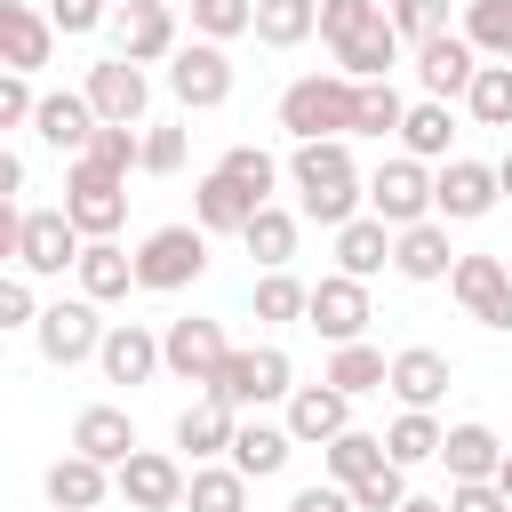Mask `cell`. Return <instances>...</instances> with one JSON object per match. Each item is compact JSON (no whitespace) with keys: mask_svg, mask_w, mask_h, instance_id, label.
I'll list each match as a JSON object with an SVG mask.
<instances>
[{"mask_svg":"<svg viewBox=\"0 0 512 512\" xmlns=\"http://www.w3.org/2000/svg\"><path fill=\"white\" fill-rule=\"evenodd\" d=\"M288 184H296V208H304L312 224H328V232H344V224L360 216V200H368V184H360L344 136H328V144H296V152H288Z\"/></svg>","mask_w":512,"mask_h":512,"instance_id":"1","label":"cell"},{"mask_svg":"<svg viewBox=\"0 0 512 512\" xmlns=\"http://www.w3.org/2000/svg\"><path fill=\"white\" fill-rule=\"evenodd\" d=\"M352 96H360V80H344V72H304V80L280 88V128H288L296 144L352 136Z\"/></svg>","mask_w":512,"mask_h":512,"instance_id":"2","label":"cell"},{"mask_svg":"<svg viewBox=\"0 0 512 512\" xmlns=\"http://www.w3.org/2000/svg\"><path fill=\"white\" fill-rule=\"evenodd\" d=\"M200 272H208V232H200V224H160V232H144V248H136V288L176 296V288H192Z\"/></svg>","mask_w":512,"mask_h":512,"instance_id":"3","label":"cell"},{"mask_svg":"<svg viewBox=\"0 0 512 512\" xmlns=\"http://www.w3.org/2000/svg\"><path fill=\"white\" fill-rule=\"evenodd\" d=\"M288 392H296V368H288L280 344L232 352V360L216 368V384H208V400H224V408H264V400H288Z\"/></svg>","mask_w":512,"mask_h":512,"instance_id":"4","label":"cell"},{"mask_svg":"<svg viewBox=\"0 0 512 512\" xmlns=\"http://www.w3.org/2000/svg\"><path fill=\"white\" fill-rule=\"evenodd\" d=\"M64 216L80 224V240H112L128 224V176H104L96 160L64 168Z\"/></svg>","mask_w":512,"mask_h":512,"instance_id":"5","label":"cell"},{"mask_svg":"<svg viewBox=\"0 0 512 512\" xmlns=\"http://www.w3.org/2000/svg\"><path fill=\"white\" fill-rule=\"evenodd\" d=\"M368 216L376 224H392V232H408V224H432V168L424 160H384L376 176H368Z\"/></svg>","mask_w":512,"mask_h":512,"instance_id":"6","label":"cell"},{"mask_svg":"<svg viewBox=\"0 0 512 512\" xmlns=\"http://www.w3.org/2000/svg\"><path fill=\"white\" fill-rule=\"evenodd\" d=\"M80 256H88V240H80V224H72L64 208H24V224H16V272L56 280V272L80 264Z\"/></svg>","mask_w":512,"mask_h":512,"instance_id":"7","label":"cell"},{"mask_svg":"<svg viewBox=\"0 0 512 512\" xmlns=\"http://www.w3.org/2000/svg\"><path fill=\"white\" fill-rule=\"evenodd\" d=\"M32 336H40V360H48V368H72V360H96L112 328L96 320V304H88V296H64V304H48V312H40V328H32Z\"/></svg>","mask_w":512,"mask_h":512,"instance_id":"8","label":"cell"},{"mask_svg":"<svg viewBox=\"0 0 512 512\" xmlns=\"http://www.w3.org/2000/svg\"><path fill=\"white\" fill-rule=\"evenodd\" d=\"M184 40H176V8L168 0H120L112 8V56H128V64H160V56H176Z\"/></svg>","mask_w":512,"mask_h":512,"instance_id":"9","label":"cell"},{"mask_svg":"<svg viewBox=\"0 0 512 512\" xmlns=\"http://www.w3.org/2000/svg\"><path fill=\"white\" fill-rule=\"evenodd\" d=\"M168 96H176L184 112H216V104L232 96V56H224L216 40L176 48V56H168Z\"/></svg>","mask_w":512,"mask_h":512,"instance_id":"10","label":"cell"},{"mask_svg":"<svg viewBox=\"0 0 512 512\" xmlns=\"http://www.w3.org/2000/svg\"><path fill=\"white\" fill-rule=\"evenodd\" d=\"M304 320L328 336V344H368V280H352V272H328V280H312V304H304Z\"/></svg>","mask_w":512,"mask_h":512,"instance_id":"11","label":"cell"},{"mask_svg":"<svg viewBox=\"0 0 512 512\" xmlns=\"http://www.w3.org/2000/svg\"><path fill=\"white\" fill-rule=\"evenodd\" d=\"M112 488L128 496V512H176L184 488H192V472H184L168 448H136V456L112 472Z\"/></svg>","mask_w":512,"mask_h":512,"instance_id":"12","label":"cell"},{"mask_svg":"<svg viewBox=\"0 0 512 512\" xmlns=\"http://www.w3.org/2000/svg\"><path fill=\"white\" fill-rule=\"evenodd\" d=\"M88 104H96V120L104 128H136L144 120V104H152V80H144V64H128V56H104V64H88Z\"/></svg>","mask_w":512,"mask_h":512,"instance_id":"13","label":"cell"},{"mask_svg":"<svg viewBox=\"0 0 512 512\" xmlns=\"http://www.w3.org/2000/svg\"><path fill=\"white\" fill-rule=\"evenodd\" d=\"M496 200H504L496 160H448V168L432 176V216H440V224H472V216H488Z\"/></svg>","mask_w":512,"mask_h":512,"instance_id":"14","label":"cell"},{"mask_svg":"<svg viewBox=\"0 0 512 512\" xmlns=\"http://www.w3.org/2000/svg\"><path fill=\"white\" fill-rule=\"evenodd\" d=\"M160 352H168V376H184V384H200V392H208V384H216V368L232 360L224 328H216V320H200V312H192V320H168Z\"/></svg>","mask_w":512,"mask_h":512,"instance_id":"15","label":"cell"},{"mask_svg":"<svg viewBox=\"0 0 512 512\" xmlns=\"http://www.w3.org/2000/svg\"><path fill=\"white\" fill-rule=\"evenodd\" d=\"M448 288H456V304L480 328H512V272H504V256H456Z\"/></svg>","mask_w":512,"mask_h":512,"instance_id":"16","label":"cell"},{"mask_svg":"<svg viewBox=\"0 0 512 512\" xmlns=\"http://www.w3.org/2000/svg\"><path fill=\"white\" fill-rule=\"evenodd\" d=\"M96 128H104V120H96L88 88H48V96H40V112H32V136H40V144H56L64 160H80Z\"/></svg>","mask_w":512,"mask_h":512,"instance_id":"17","label":"cell"},{"mask_svg":"<svg viewBox=\"0 0 512 512\" xmlns=\"http://www.w3.org/2000/svg\"><path fill=\"white\" fill-rule=\"evenodd\" d=\"M0 56H8V72H40V64L56 56V24H48V8H32V0H0Z\"/></svg>","mask_w":512,"mask_h":512,"instance_id":"18","label":"cell"},{"mask_svg":"<svg viewBox=\"0 0 512 512\" xmlns=\"http://www.w3.org/2000/svg\"><path fill=\"white\" fill-rule=\"evenodd\" d=\"M416 80H424V96H464L472 80H480V48L464 40V32H440V40H424L416 48Z\"/></svg>","mask_w":512,"mask_h":512,"instance_id":"19","label":"cell"},{"mask_svg":"<svg viewBox=\"0 0 512 512\" xmlns=\"http://www.w3.org/2000/svg\"><path fill=\"white\" fill-rule=\"evenodd\" d=\"M448 384H456V368H448V352H432V344H408V352H392V400L400 408H440L448 400Z\"/></svg>","mask_w":512,"mask_h":512,"instance_id":"20","label":"cell"},{"mask_svg":"<svg viewBox=\"0 0 512 512\" xmlns=\"http://www.w3.org/2000/svg\"><path fill=\"white\" fill-rule=\"evenodd\" d=\"M288 432H296V448H304V440L328 448V440L352 432V400H344L336 384H296V392H288Z\"/></svg>","mask_w":512,"mask_h":512,"instance_id":"21","label":"cell"},{"mask_svg":"<svg viewBox=\"0 0 512 512\" xmlns=\"http://www.w3.org/2000/svg\"><path fill=\"white\" fill-rule=\"evenodd\" d=\"M72 456H96V464L120 472V464L136 456V416H128V408H104V400L80 408V416H72Z\"/></svg>","mask_w":512,"mask_h":512,"instance_id":"22","label":"cell"},{"mask_svg":"<svg viewBox=\"0 0 512 512\" xmlns=\"http://www.w3.org/2000/svg\"><path fill=\"white\" fill-rule=\"evenodd\" d=\"M392 64H400V24H392V8H384L376 24H360L352 40H336V72H344V80H392Z\"/></svg>","mask_w":512,"mask_h":512,"instance_id":"23","label":"cell"},{"mask_svg":"<svg viewBox=\"0 0 512 512\" xmlns=\"http://www.w3.org/2000/svg\"><path fill=\"white\" fill-rule=\"evenodd\" d=\"M256 208H264V200H248L224 168H208V176L192 184V224H200L208 240H216V232H248V224H256Z\"/></svg>","mask_w":512,"mask_h":512,"instance_id":"24","label":"cell"},{"mask_svg":"<svg viewBox=\"0 0 512 512\" xmlns=\"http://www.w3.org/2000/svg\"><path fill=\"white\" fill-rule=\"evenodd\" d=\"M96 368H104V384H144V376H160V368H168V352H160V336H152V328L120 320V328L104 336Z\"/></svg>","mask_w":512,"mask_h":512,"instance_id":"25","label":"cell"},{"mask_svg":"<svg viewBox=\"0 0 512 512\" xmlns=\"http://www.w3.org/2000/svg\"><path fill=\"white\" fill-rule=\"evenodd\" d=\"M232 432H240V408H224V400H192L184 416H176V448L192 456V464H216V456H232Z\"/></svg>","mask_w":512,"mask_h":512,"instance_id":"26","label":"cell"},{"mask_svg":"<svg viewBox=\"0 0 512 512\" xmlns=\"http://www.w3.org/2000/svg\"><path fill=\"white\" fill-rule=\"evenodd\" d=\"M440 464H448V488L496 480V472H504V440H496L488 424H448V448H440Z\"/></svg>","mask_w":512,"mask_h":512,"instance_id":"27","label":"cell"},{"mask_svg":"<svg viewBox=\"0 0 512 512\" xmlns=\"http://www.w3.org/2000/svg\"><path fill=\"white\" fill-rule=\"evenodd\" d=\"M104 496H120L112 488V464H96V456H56L48 464V504L56 512H96Z\"/></svg>","mask_w":512,"mask_h":512,"instance_id":"28","label":"cell"},{"mask_svg":"<svg viewBox=\"0 0 512 512\" xmlns=\"http://www.w3.org/2000/svg\"><path fill=\"white\" fill-rule=\"evenodd\" d=\"M392 272H400V280H448V272H456L448 224H440V216H432V224H408V232L392 240Z\"/></svg>","mask_w":512,"mask_h":512,"instance_id":"29","label":"cell"},{"mask_svg":"<svg viewBox=\"0 0 512 512\" xmlns=\"http://www.w3.org/2000/svg\"><path fill=\"white\" fill-rule=\"evenodd\" d=\"M288 456H296V432H288V424H256V416H248V424L232 432V456H224V464H232V472H248V480H272V472H288Z\"/></svg>","mask_w":512,"mask_h":512,"instance_id":"30","label":"cell"},{"mask_svg":"<svg viewBox=\"0 0 512 512\" xmlns=\"http://www.w3.org/2000/svg\"><path fill=\"white\" fill-rule=\"evenodd\" d=\"M440 448H448V424H440L432 408H400V416H392V432H384V456H392L400 472L440 464Z\"/></svg>","mask_w":512,"mask_h":512,"instance_id":"31","label":"cell"},{"mask_svg":"<svg viewBox=\"0 0 512 512\" xmlns=\"http://www.w3.org/2000/svg\"><path fill=\"white\" fill-rule=\"evenodd\" d=\"M392 224H376V216H352L344 232H336V272H352V280H376L384 264H392Z\"/></svg>","mask_w":512,"mask_h":512,"instance_id":"32","label":"cell"},{"mask_svg":"<svg viewBox=\"0 0 512 512\" xmlns=\"http://www.w3.org/2000/svg\"><path fill=\"white\" fill-rule=\"evenodd\" d=\"M72 272H80V296H88V304H112V296L136 288V256H128L120 240H88V256H80Z\"/></svg>","mask_w":512,"mask_h":512,"instance_id":"33","label":"cell"},{"mask_svg":"<svg viewBox=\"0 0 512 512\" xmlns=\"http://www.w3.org/2000/svg\"><path fill=\"white\" fill-rule=\"evenodd\" d=\"M320 384H336L344 400H360V392H384V384H392V360H384L376 344H336V360H328Z\"/></svg>","mask_w":512,"mask_h":512,"instance_id":"34","label":"cell"},{"mask_svg":"<svg viewBox=\"0 0 512 512\" xmlns=\"http://www.w3.org/2000/svg\"><path fill=\"white\" fill-rule=\"evenodd\" d=\"M384 464H392V456H384V432H360V424H352L344 440H328V480H336V488H360V480H376Z\"/></svg>","mask_w":512,"mask_h":512,"instance_id":"35","label":"cell"},{"mask_svg":"<svg viewBox=\"0 0 512 512\" xmlns=\"http://www.w3.org/2000/svg\"><path fill=\"white\" fill-rule=\"evenodd\" d=\"M448 136H456V120H448L440 96L408 104V120H400V152H408V160H448Z\"/></svg>","mask_w":512,"mask_h":512,"instance_id":"36","label":"cell"},{"mask_svg":"<svg viewBox=\"0 0 512 512\" xmlns=\"http://www.w3.org/2000/svg\"><path fill=\"white\" fill-rule=\"evenodd\" d=\"M320 32V0H256V40L264 48H296Z\"/></svg>","mask_w":512,"mask_h":512,"instance_id":"37","label":"cell"},{"mask_svg":"<svg viewBox=\"0 0 512 512\" xmlns=\"http://www.w3.org/2000/svg\"><path fill=\"white\" fill-rule=\"evenodd\" d=\"M184 512H248V472H232V464H192Z\"/></svg>","mask_w":512,"mask_h":512,"instance_id":"38","label":"cell"},{"mask_svg":"<svg viewBox=\"0 0 512 512\" xmlns=\"http://www.w3.org/2000/svg\"><path fill=\"white\" fill-rule=\"evenodd\" d=\"M240 240H248V256H256L264 272H288V256H296V216L272 200V208H256V224H248Z\"/></svg>","mask_w":512,"mask_h":512,"instance_id":"39","label":"cell"},{"mask_svg":"<svg viewBox=\"0 0 512 512\" xmlns=\"http://www.w3.org/2000/svg\"><path fill=\"white\" fill-rule=\"evenodd\" d=\"M400 120H408L400 88H392V80H360V96H352V136H400Z\"/></svg>","mask_w":512,"mask_h":512,"instance_id":"40","label":"cell"},{"mask_svg":"<svg viewBox=\"0 0 512 512\" xmlns=\"http://www.w3.org/2000/svg\"><path fill=\"white\" fill-rule=\"evenodd\" d=\"M464 40L496 64H512V0H464Z\"/></svg>","mask_w":512,"mask_h":512,"instance_id":"41","label":"cell"},{"mask_svg":"<svg viewBox=\"0 0 512 512\" xmlns=\"http://www.w3.org/2000/svg\"><path fill=\"white\" fill-rule=\"evenodd\" d=\"M464 112L480 128H512V64H480V80L464 88Z\"/></svg>","mask_w":512,"mask_h":512,"instance_id":"42","label":"cell"},{"mask_svg":"<svg viewBox=\"0 0 512 512\" xmlns=\"http://www.w3.org/2000/svg\"><path fill=\"white\" fill-rule=\"evenodd\" d=\"M216 168H224V176H232V184H240L248 200H264V208H272V184H280V160H272L264 144H232V152H224Z\"/></svg>","mask_w":512,"mask_h":512,"instance_id":"43","label":"cell"},{"mask_svg":"<svg viewBox=\"0 0 512 512\" xmlns=\"http://www.w3.org/2000/svg\"><path fill=\"white\" fill-rule=\"evenodd\" d=\"M192 32L200 40H240V32H256V0H192Z\"/></svg>","mask_w":512,"mask_h":512,"instance_id":"44","label":"cell"},{"mask_svg":"<svg viewBox=\"0 0 512 512\" xmlns=\"http://www.w3.org/2000/svg\"><path fill=\"white\" fill-rule=\"evenodd\" d=\"M80 160H96L104 176H128V168H144V136H136V128H96Z\"/></svg>","mask_w":512,"mask_h":512,"instance_id":"45","label":"cell"},{"mask_svg":"<svg viewBox=\"0 0 512 512\" xmlns=\"http://www.w3.org/2000/svg\"><path fill=\"white\" fill-rule=\"evenodd\" d=\"M304 304H312V288L296 272H264L256 280V320H304Z\"/></svg>","mask_w":512,"mask_h":512,"instance_id":"46","label":"cell"},{"mask_svg":"<svg viewBox=\"0 0 512 512\" xmlns=\"http://www.w3.org/2000/svg\"><path fill=\"white\" fill-rule=\"evenodd\" d=\"M392 24H400V40H440L448 32V0H392Z\"/></svg>","mask_w":512,"mask_h":512,"instance_id":"47","label":"cell"},{"mask_svg":"<svg viewBox=\"0 0 512 512\" xmlns=\"http://www.w3.org/2000/svg\"><path fill=\"white\" fill-rule=\"evenodd\" d=\"M376 16H384L376 0H320V40L336 48V40H352L360 24H376Z\"/></svg>","mask_w":512,"mask_h":512,"instance_id":"48","label":"cell"},{"mask_svg":"<svg viewBox=\"0 0 512 512\" xmlns=\"http://www.w3.org/2000/svg\"><path fill=\"white\" fill-rule=\"evenodd\" d=\"M352 504H360V512H400V504H408V472H400V464H384L376 480H360V488H352Z\"/></svg>","mask_w":512,"mask_h":512,"instance_id":"49","label":"cell"},{"mask_svg":"<svg viewBox=\"0 0 512 512\" xmlns=\"http://www.w3.org/2000/svg\"><path fill=\"white\" fill-rule=\"evenodd\" d=\"M0 328H40V304H32V272H8V280H0Z\"/></svg>","mask_w":512,"mask_h":512,"instance_id":"50","label":"cell"},{"mask_svg":"<svg viewBox=\"0 0 512 512\" xmlns=\"http://www.w3.org/2000/svg\"><path fill=\"white\" fill-rule=\"evenodd\" d=\"M48 24L80 40V32H96V24H112V0H48Z\"/></svg>","mask_w":512,"mask_h":512,"instance_id":"51","label":"cell"},{"mask_svg":"<svg viewBox=\"0 0 512 512\" xmlns=\"http://www.w3.org/2000/svg\"><path fill=\"white\" fill-rule=\"evenodd\" d=\"M40 112V96H32V72H8L0 80V128H24Z\"/></svg>","mask_w":512,"mask_h":512,"instance_id":"52","label":"cell"},{"mask_svg":"<svg viewBox=\"0 0 512 512\" xmlns=\"http://www.w3.org/2000/svg\"><path fill=\"white\" fill-rule=\"evenodd\" d=\"M184 168V128H152L144 136V176H176Z\"/></svg>","mask_w":512,"mask_h":512,"instance_id":"53","label":"cell"},{"mask_svg":"<svg viewBox=\"0 0 512 512\" xmlns=\"http://www.w3.org/2000/svg\"><path fill=\"white\" fill-rule=\"evenodd\" d=\"M288 512H360V504H352V488L312 480V488H296V496H288Z\"/></svg>","mask_w":512,"mask_h":512,"instance_id":"54","label":"cell"},{"mask_svg":"<svg viewBox=\"0 0 512 512\" xmlns=\"http://www.w3.org/2000/svg\"><path fill=\"white\" fill-rule=\"evenodd\" d=\"M448 512H512V496L496 480H472V488H448Z\"/></svg>","mask_w":512,"mask_h":512,"instance_id":"55","label":"cell"},{"mask_svg":"<svg viewBox=\"0 0 512 512\" xmlns=\"http://www.w3.org/2000/svg\"><path fill=\"white\" fill-rule=\"evenodd\" d=\"M16 192H24V160H16V152H0V200H16Z\"/></svg>","mask_w":512,"mask_h":512,"instance_id":"56","label":"cell"},{"mask_svg":"<svg viewBox=\"0 0 512 512\" xmlns=\"http://www.w3.org/2000/svg\"><path fill=\"white\" fill-rule=\"evenodd\" d=\"M400 512H448V496H408Z\"/></svg>","mask_w":512,"mask_h":512,"instance_id":"57","label":"cell"},{"mask_svg":"<svg viewBox=\"0 0 512 512\" xmlns=\"http://www.w3.org/2000/svg\"><path fill=\"white\" fill-rule=\"evenodd\" d=\"M496 184H504V200H512V144H504V160H496Z\"/></svg>","mask_w":512,"mask_h":512,"instance_id":"58","label":"cell"},{"mask_svg":"<svg viewBox=\"0 0 512 512\" xmlns=\"http://www.w3.org/2000/svg\"><path fill=\"white\" fill-rule=\"evenodd\" d=\"M496 488H504V496H512V448H504V472H496Z\"/></svg>","mask_w":512,"mask_h":512,"instance_id":"59","label":"cell"},{"mask_svg":"<svg viewBox=\"0 0 512 512\" xmlns=\"http://www.w3.org/2000/svg\"><path fill=\"white\" fill-rule=\"evenodd\" d=\"M168 8H192V0H168Z\"/></svg>","mask_w":512,"mask_h":512,"instance_id":"60","label":"cell"}]
</instances>
